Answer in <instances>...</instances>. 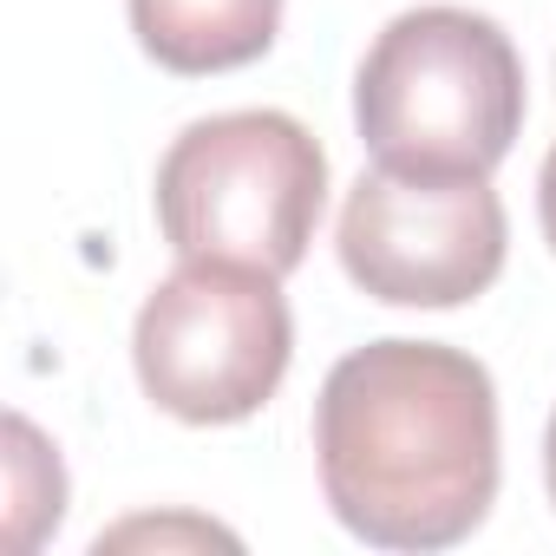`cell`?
Segmentation results:
<instances>
[{
  "label": "cell",
  "instance_id": "obj_1",
  "mask_svg": "<svg viewBox=\"0 0 556 556\" xmlns=\"http://www.w3.org/2000/svg\"><path fill=\"white\" fill-rule=\"evenodd\" d=\"M497 387L445 341H367L321 380L328 510L374 549H452L497 504Z\"/></svg>",
  "mask_w": 556,
  "mask_h": 556
},
{
  "label": "cell",
  "instance_id": "obj_2",
  "mask_svg": "<svg viewBox=\"0 0 556 556\" xmlns=\"http://www.w3.org/2000/svg\"><path fill=\"white\" fill-rule=\"evenodd\" d=\"M354 125L393 170L491 177L523 131V60L491 14L413 8L367 47Z\"/></svg>",
  "mask_w": 556,
  "mask_h": 556
},
{
  "label": "cell",
  "instance_id": "obj_3",
  "mask_svg": "<svg viewBox=\"0 0 556 556\" xmlns=\"http://www.w3.org/2000/svg\"><path fill=\"white\" fill-rule=\"evenodd\" d=\"M151 203L184 262L295 275L328 203V151L289 112H216L170 138Z\"/></svg>",
  "mask_w": 556,
  "mask_h": 556
},
{
  "label": "cell",
  "instance_id": "obj_4",
  "mask_svg": "<svg viewBox=\"0 0 556 556\" xmlns=\"http://www.w3.org/2000/svg\"><path fill=\"white\" fill-rule=\"evenodd\" d=\"M295 361L282 275L236 262H184L144 295L131 367L157 413L184 426H236L275 400Z\"/></svg>",
  "mask_w": 556,
  "mask_h": 556
},
{
  "label": "cell",
  "instance_id": "obj_5",
  "mask_svg": "<svg viewBox=\"0 0 556 556\" xmlns=\"http://www.w3.org/2000/svg\"><path fill=\"white\" fill-rule=\"evenodd\" d=\"M334 249L348 282L387 308H465L504 275L510 223L491 177L374 164L341 203Z\"/></svg>",
  "mask_w": 556,
  "mask_h": 556
},
{
  "label": "cell",
  "instance_id": "obj_6",
  "mask_svg": "<svg viewBox=\"0 0 556 556\" xmlns=\"http://www.w3.org/2000/svg\"><path fill=\"white\" fill-rule=\"evenodd\" d=\"M138 47L177 73V79H210L255 66L275 34H282L289 0H125Z\"/></svg>",
  "mask_w": 556,
  "mask_h": 556
},
{
  "label": "cell",
  "instance_id": "obj_7",
  "mask_svg": "<svg viewBox=\"0 0 556 556\" xmlns=\"http://www.w3.org/2000/svg\"><path fill=\"white\" fill-rule=\"evenodd\" d=\"M8 439H14V452H8V504H14L8 536H14V549H34L40 530L60 523V510H66V471L27 419H8Z\"/></svg>",
  "mask_w": 556,
  "mask_h": 556
},
{
  "label": "cell",
  "instance_id": "obj_8",
  "mask_svg": "<svg viewBox=\"0 0 556 556\" xmlns=\"http://www.w3.org/2000/svg\"><path fill=\"white\" fill-rule=\"evenodd\" d=\"M536 216H543V242H549V255H556V144H549L543 177H536Z\"/></svg>",
  "mask_w": 556,
  "mask_h": 556
},
{
  "label": "cell",
  "instance_id": "obj_9",
  "mask_svg": "<svg viewBox=\"0 0 556 556\" xmlns=\"http://www.w3.org/2000/svg\"><path fill=\"white\" fill-rule=\"evenodd\" d=\"M543 484H549V504H556V413H549V432H543Z\"/></svg>",
  "mask_w": 556,
  "mask_h": 556
}]
</instances>
